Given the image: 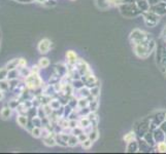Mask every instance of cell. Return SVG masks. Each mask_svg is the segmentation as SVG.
I'll return each instance as SVG.
<instances>
[{
  "label": "cell",
  "mask_w": 166,
  "mask_h": 154,
  "mask_svg": "<svg viewBox=\"0 0 166 154\" xmlns=\"http://www.w3.org/2000/svg\"><path fill=\"white\" fill-rule=\"evenodd\" d=\"M133 50H134V54L140 59H147L150 55L152 54L153 49L155 48V41L153 40V38L151 37L150 39L145 40V41L139 42V43H136V44H133Z\"/></svg>",
  "instance_id": "obj_1"
},
{
  "label": "cell",
  "mask_w": 166,
  "mask_h": 154,
  "mask_svg": "<svg viewBox=\"0 0 166 154\" xmlns=\"http://www.w3.org/2000/svg\"><path fill=\"white\" fill-rule=\"evenodd\" d=\"M118 6L122 16H124L125 18L130 19V18H134V16L141 14V12L136 6V3H120Z\"/></svg>",
  "instance_id": "obj_2"
},
{
  "label": "cell",
  "mask_w": 166,
  "mask_h": 154,
  "mask_svg": "<svg viewBox=\"0 0 166 154\" xmlns=\"http://www.w3.org/2000/svg\"><path fill=\"white\" fill-rule=\"evenodd\" d=\"M25 82H26L27 87H28V89H37V87H40L41 83H43L41 78L38 76L37 73H33V72H31L28 76H26Z\"/></svg>",
  "instance_id": "obj_3"
},
{
  "label": "cell",
  "mask_w": 166,
  "mask_h": 154,
  "mask_svg": "<svg viewBox=\"0 0 166 154\" xmlns=\"http://www.w3.org/2000/svg\"><path fill=\"white\" fill-rule=\"evenodd\" d=\"M150 38H151V36L147 33L143 32L141 30H138V29H135L134 31H132L130 34V40L131 42H133V44L145 41V40L150 39Z\"/></svg>",
  "instance_id": "obj_4"
},
{
  "label": "cell",
  "mask_w": 166,
  "mask_h": 154,
  "mask_svg": "<svg viewBox=\"0 0 166 154\" xmlns=\"http://www.w3.org/2000/svg\"><path fill=\"white\" fill-rule=\"evenodd\" d=\"M142 16H143L145 23L147 24L149 27H155L157 24L159 23L160 16H158L157 14H155V12H152V10H149V12H142Z\"/></svg>",
  "instance_id": "obj_5"
},
{
  "label": "cell",
  "mask_w": 166,
  "mask_h": 154,
  "mask_svg": "<svg viewBox=\"0 0 166 154\" xmlns=\"http://www.w3.org/2000/svg\"><path fill=\"white\" fill-rule=\"evenodd\" d=\"M149 131H151V129H150V123L147 122V120H142V121H140L139 125L135 126V133H137L141 138Z\"/></svg>",
  "instance_id": "obj_6"
},
{
  "label": "cell",
  "mask_w": 166,
  "mask_h": 154,
  "mask_svg": "<svg viewBox=\"0 0 166 154\" xmlns=\"http://www.w3.org/2000/svg\"><path fill=\"white\" fill-rule=\"evenodd\" d=\"M150 10L154 12L155 14H157L158 16H163V14H166V2H159L158 4L152 5L150 7Z\"/></svg>",
  "instance_id": "obj_7"
},
{
  "label": "cell",
  "mask_w": 166,
  "mask_h": 154,
  "mask_svg": "<svg viewBox=\"0 0 166 154\" xmlns=\"http://www.w3.org/2000/svg\"><path fill=\"white\" fill-rule=\"evenodd\" d=\"M51 46H52V42L50 41L49 39H43L39 41L38 43V51L40 54H47V51L51 49Z\"/></svg>",
  "instance_id": "obj_8"
},
{
  "label": "cell",
  "mask_w": 166,
  "mask_h": 154,
  "mask_svg": "<svg viewBox=\"0 0 166 154\" xmlns=\"http://www.w3.org/2000/svg\"><path fill=\"white\" fill-rule=\"evenodd\" d=\"M153 136H154L155 142H156V143L166 141V134H165V132H164L161 127L155 128L154 133H153Z\"/></svg>",
  "instance_id": "obj_9"
},
{
  "label": "cell",
  "mask_w": 166,
  "mask_h": 154,
  "mask_svg": "<svg viewBox=\"0 0 166 154\" xmlns=\"http://www.w3.org/2000/svg\"><path fill=\"white\" fill-rule=\"evenodd\" d=\"M78 55L74 52L73 50H68L66 52V62L69 64L70 66H73L78 63Z\"/></svg>",
  "instance_id": "obj_10"
},
{
  "label": "cell",
  "mask_w": 166,
  "mask_h": 154,
  "mask_svg": "<svg viewBox=\"0 0 166 154\" xmlns=\"http://www.w3.org/2000/svg\"><path fill=\"white\" fill-rule=\"evenodd\" d=\"M135 3H136V6L138 7V10L141 12H145L150 10L151 5H150L147 0H136Z\"/></svg>",
  "instance_id": "obj_11"
},
{
  "label": "cell",
  "mask_w": 166,
  "mask_h": 154,
  "mask_svg": "<svg viewBox=\"0 0 166 154\" xmlns=\"http://www.w3.org/2000/svg\"><path fill=\"white\" fill-rule=\"evenodd\" d=\"M138 150H139V144L135 140L132 141V142L127 143V147H126V151L127 152L132 153V152H137Z\"/></svg>",
  "instance_id": "obj_12"
},
{
  "label": "cell",
  "mask_w": 166,
  "mask_h": 154,
  "mask_svg": "<svg viewBox=\"0 0 166 154\" xmlns=\"http://www.w3.org/2000/svg\"><path fill=\"white\" fill-rule=\"evenodd\" d=\"M96 4L102 10H105L108 7H110V4L107 2V0H96Z\"/></svg>",
  "instance_id": "obj_13"
},
{
  "label": "cell",
  "mask_w": 166,
  "mask_h": 154,
  "mask_svg": "<svg viewBox=\"0 0 166 154\" xmlns=\"http://www.w3.org/2000/svg\"><path fill=\"white\" fill-rule=\"evenodd\" d=\"M124 141H125L126 143H129V142H132V141H134L136 139V133L135 132H130V133L126 134L125 136H124Z\"/></svg>",
  "instance_id": "obj_14"
},
{
  "label": "cell",
  "mask_w": 166,
  "mask_h": 154,
  "mask_svg": "<svg viewBox=\"0 0 166 154\" xmlns=\"http://www.w3.org/2000/svg\"><path fill=\"white\" fill-rule=\"evenodd\" d=\"M80 143V141H78V136L75 135H72L69 137L68 139V146H71V147H74V146H76V145Z\"/></svg>",
  "instance_id": "obj_15"
},
{
  "label": "cell",
  "mask_w": 166,
  "mask_h": 154,
  "mask_svg": "<svg viewBox=\"0 0 166 154\" xmlns=\"http://www.w3.org/2000/svg\"><path fill=\"white\" fill-rule=\"evenodd\" d=\"M10 113H12V108H3L2 110H1V113H0V115H1V117H2L3 119H7L8 117L10 116Z\"/></svg>",
  "instance_id": "obj_16"
},
{
  "label": "cell",
  "mask_w": 166,
  "mask_h": 154,
  "mask_svg": "<svg viewBox=\"0 0 166 154\" xmlns=\"http://www.w3.org/2000/svg\"><path fill=\"white\" fill-rule=\"evenodd\" d=\"M17 121L19 123V125H21L22 127H25L27 125V122H28V119H27L26 116L24 115H20V116L17 117Z\"/></svg>",
  "instance_id": "obj_17"
},
{
  "label": "cell",
  "mask_w": 166,
  "mask_h": 154,
  "mask_svg": "<svg viewBox=\"0 0 166 154\" xmlns=\"http://www.w3.org/2000/svg\"><path fill=\"white\" fill-rule=\"evenodd\" d=\"M49 65H50V60L47 58H41L40 60H39V62H38V66L40 68H43V69L47 68Z\"/></svg>",
  "instance_id": "obj_18"
},
{
  "label": "cell",
  "mask_w": 166,
  "mask_h": 154,
  "mask_svg": "<svg viewBox=\"0 0 166 154\" xmlns=\"http://www.w3.org/2000/svg\"><path fill=\"white\" fill-rule=\"evenodd\" d=\"M19 66V59H14V61L10 62V63L6 65V69L7 70H12V69H16V68Z\"/></svg>",
  "instance_id": "obj_19"
},
{
  "label": "cell",
  "mask_w": 166,
  "mask_h": 154,
  "mask_svg": "<svg viewBox=\"0 0 166 154\" xmlns=\"http://www.w3.org/2000/svg\"><path fill=\"white\" fill-rule=\"evenodd\" d=\"M156 149L158 152H166V141L156 143Z\"/></svg>",
  "instance_id": "obj_20"
},
{
  "label": "cell",
  "mask_w": 166,
  "mask_h": 154,
  "mask_svg": "<svg viewBox=\"0 0 166 154\" xmlns=\"http://www.w3.org/2000/svg\"><path fill=\"white\" fill-rule=\"evenodd\" d=\"M56 143H57L56 139L53 138V137L51 138V136L47 138H45V145H47V146H54V145H56Z\"/></svg>",
  "instance_id": "obj_21"
},
{
  "label": "cell",
  "mask_w": 166,
  "mask_h": 154,
  "mask_svg": "<svg viewBox=\"0 0 166 154\" xmlns=\"http://www.w3.org/2000/svg\"><path fill=\"white\" fill-rule=\"evenodd\" d=\"M92 144H93V141L88 138L87 140L82 143V147H83L84 149H90V148L92 147Z\"/></svg>",
  "instance_id": "obj_22"
},
{
  "label": "cell",
  "mask_w": 166,
  "mask_h": 154,
  "mask_svg": "<svg viewBox=\"0 0 166 154\" xmlns=\"http://www.w3.org/2000/svg\"><path fill=\"white\" fill-rule=\"evenodd\" d=\"M89 139H91V140L93 141V142H95V141L97 140L98 137H99V134H98V131L97 129H94V131H92L90 134H89Z\"/></svg>",
  "instance_id": "obj_23"
},
{
  "label": "cell",
  "mask_w": 166,
  "mask_h": 154,
  "mask_svg": "<svg viewBox=\"0 0 166 154\" xmlns=\"http://www.w3.org/2000/svg\"><path fill=\"white\" fill-rule=\"evenodd\" d=\"M32 136L34 138H39L41 137V129L38 126H34L33 129H32Z\"/></svg>",
  "instance_id": "obj_24"
},
{
  "label": "cell",
  "mask_w": 166,
  "mask_h": 154,
  "mask_svg": "<svg viewBox=\"0 0 166 154\" xmlns=\"http://www.w3.org/2000/svg\"><path fill=\"white\" fill-rule=\"evenodd\" d=\"M91 89V96H92V98L94 97V98H97L98 95H99V87H98V85H96V87H93Z\"/></svg>",
  "instance_id": "obj_25"
},
{
  "label": "cell",
  "mask_w": 166,
  "mask_h": 154,
  "mask_svg": "<svg viewBox=\"0 0 166 154\" xmlns=\"http://www.w3.org/2000/svg\"><path fill=\"white\" fill-rule=\"evenodd\" d=\"M89 106H90L91 112H95V111H96V109H97V107H98V102H97V100H94V101H92V102H90Z\"/></svg>",
  "instance_id": "obj_26"
},
{
  "label": "cell",
  "mask_w": 166,
  "mask_h": 154,
  "mask_svg": "<svg viewBox=\"0 0 166 154\" xmlns=\"http://www.w3.org/2000/svg\"><path fill=\"white\" fill-rule=\"evenodd\" d=\"M50 107L52 108V109H54V110L59 109V107H60V102H59V101H57V100H53V101H51V103H50Z\"/></svg>",
  "instance_id": "obj_27"
},
{
  "label": "cell",
  "mask_w": 166,
  "mask_h": 154,
  "mask_svg": "<svg viewBox=\"0 0 166 154\" xmlns=\"http://www.w3.org/2000/svg\"><path fill=\"white\" fill-rule=\"evenodd\" d=\"M7 73H8V70L6 69V67L3 68V69H0V80H4L6 78Z\"/></svg>",
  "instance_id": "obj_28"
},
{
  "label": "cell",
  "mask_w": 166,
  "mask_h": 154,
  "mask_svg": "<svg viewBox=\"0 0 166 154\" xmlns=\"http://www.w3.org/2000/svg\"><path fill=\"white\" fill-rule=\"evenodd\" d=\"M8 89V84L6 81H3V80H0V89L1 91H5V89Z\"/></svg>",
  "instance_id": "obj_29"
},
{
  "label": "cell",
  "mask_w": 166,
  "mask_h": 154,
  "mask_svg": "<svg viewBox=\"0 0 166 154\" xmlns=\"http://www.w3.org/2000/svg\"><path fill=\"white\" fill-rule=\"evenodd\" d=\"M26 64H27V62H26V60H25V59H19V67L20 68L25 67V66H26Z\"/></svg>",
  "instance_id": "obj_30"
},
{
  "label": "cell",
  "mask_w": 166,
  "mask_h": 154,
  "mask_svg": "<svg viewBox=\"0 0 166 154\" xmlns=\"http://www.w3.org/2000/svg\"><path fill=\"white\" fill-rule=\"evenodd\" d=\"M107 2L110 4V6L112 5H117V4H120V0H107Z\"/></svg>",
  "instance_id": "obj_31"
},
{
  "label": "cell",
  "mask_w": 166,
  "mask_h": 154,
  "mask_svg": "<svg viewBox=\"0 0 166 154\" xmlns=\"http://www.w3.org/2000/svg\"><path fill=\"white\" fill-rule=\"evenodd\" d=\"M149 1V3H150V5L152 6V5H155V4H158L159 2H161L162 0H147Z\"/></svg>",
  "instance_id": "obj_32"
},
{
  "label": "cell",
  "mask_w": 166,
  "mask_h": 154,
  "mask_svg": "<svg viewBox=\"0 0 166 154\" xmlns=\"http://www.w3.org/2000/svg\"><path fill=\"white\" fill-rule=\"evenodd\" d=\"M136 0H120V3H135Z\"/></svg>",
  "instance_id": "obj_33"
},
{
  "label": "cell",
  "mask_w": 166,
  "mask_h": 154,
  "mask_svg": "<svg viewBox=\"0 0 166 154\" xmlns=\"http://www.w3.org/2000/svg\"><path fill=\"white\" fill-rule=\"evenodd\" d=\"M2 99H3V91L0 89V101L2 100Z\"/></svg>",
  "instance_id": "obj_34"
},
{
  "label": "cell",
  "mask_w": 166,
  "mask_h": 154,
  "mask_svg": "<svg viewBox=\"0 0 166 154\" xmlns=\"http://www.w3.org/2000/svg\"><path fill=\"white\" fill-rule=\"evenodd\" d=\"M162 1H163V2H166V0H162Z\"/></svg>",
  "instance_id": "obj_35"
},
{
  "label": "cell",
  "mask_w": 166,
  "mask_h": 154,
  "mask_svg": "<svg viewBox=\"0 0 166 154\" xmlns=\"http://www.w3.org/2000/svg\"><path fill=\"white\" fill-rule=\"evenodd\" d=\"M165 74H166V70H165Z\"/></svg>",
  "instance_id": "obj_36"
}]
</instances>
